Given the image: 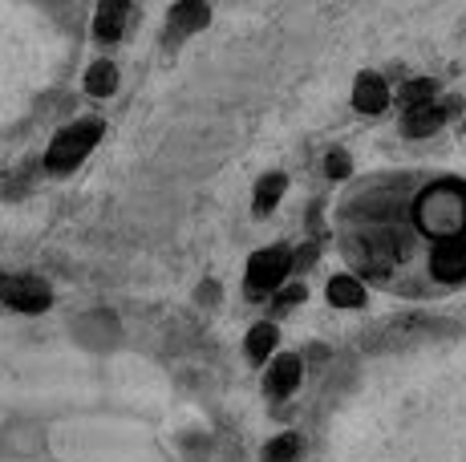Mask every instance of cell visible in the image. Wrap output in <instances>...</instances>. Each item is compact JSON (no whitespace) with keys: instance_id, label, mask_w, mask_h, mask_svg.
<instances>
[{"instance_id":"cell-14","label":"cell","mask_w":466,"mask_h":462,"mask_svg":"<svg viewBox=\"0 0 466 462\" xmlns=\"http://www.w3.org/2000/svg\"><path fill=\"white\" fill-rule=\"evenodd\" d=\"M114 90H118V65H114V61H94V65L86 69V94L110 97Z\"/></svg>"},{"instance_id":"cell-11","label":"cell","mask_w":466,"mask_h":462,"mask_svg":"<svg viewBox=\"0 0 466 462\" xmlns=\"http://www.w3.org/2000/svg\"><path fill=\"white\" fill-rule=\"evenodd\" d=\"M276 341H280V328H276L272 321H259L248 328V341H244V353L252 366H268V357L276 353Z\"/></svg>"},{"instance_id":"cell-3","label":"cell","mask_w":466,"mask_h":462,"mask_svg":"<svg viewBox=\"0 0 466 462\" xmlns=\"http://www.w3.org/2000/svg\"><path fill=\"white\" fill-rule=\"evenodd\" d=\"M97 138H102V122H74V126H66L57 138H53L49 155H45V166H49L53 175L74 171L89 150L97 146Z\"/></svg>"},{"instance_id":"cell-5","label":"cell","mask_w":466,"mask_h":462,"mask_svg":"<svg viewBox=\"0 0 466 462\" xmlns=\"http://www.w3.org/2000/svg\"><path fill=\"white\" fill-rule=\"evenodd\" d=\"M430 272L438 284H462L466 280V239H438L430 252Z\"/></svg>"},{"instance_id":"cell-10","label":"cell","mask_w":466,"mask_h":462,"mask_svg":"<svg viewBox=\"0 0 466 462\" xmlns=\"http://www.w3.org/2000/svg\"><path fill=\"white\" fill-rule=\"evenodd\" d=\"M127 13H130V0H102L94 16V37L97 41H118L122 29H127Z\"/></svg>"},{"instance_id":"cell-12","label":"cell","mask_w":466,"mask_h":462,"mask_svg":"<svg viewBox=\"0 0 466 462\" xmlns=\"http://www.w3.org/2000/svg\"><path fill=\"white\" fill-rule=\"evenodd\" d=\"M325 296L333 308H361L365 305V284L357 276H349V272H340L325 284Z\"/></svg>"},{"instance_id":"cell-8","label":"cell","mask_w":466,"mask_h":462,"mask_svg":"<svg viewBox=\"0 0 466 462\" xmlns=\"http://www.w3.org/2000/svg\"><path fill=\"white\" fill-rule=\"evenodd\" d=\"M442 122H446L442 102L414 105V110L401 114V135H406V138H430V135H438V130H442Z\"/></svg>"},{"instance_id":"cell-18","label":"cell","mask_w":466,"mask_h":462,"mask_svg":"<svg viewBox=\"0 0 466 462\" xmlns=\"http://www.w3.org/2000/svg\"><path fill=\"white\" fill-rule=\"evenodd\" d=\"M349 171H353V158H349L345 150H329V155H325V175H329V179H333V183H345Z\"/></svg>"},{"instance_id":"cell-2","label":"cell","mask_w":466,"mask_h":462,"mask_svg":"<svg viewBox=\"0 0 466 462\" xmlns=\"http://www.w3.org/2000/svg\"><path fill=\"white\" fill-rule=\"evenodd\" d=\"M297 272V256L289 252L284 244L276 247H259V252L248 260V296H276L284 284L292 280Z\"/></svg>"},{"instance_id":"cell-16","label":"cell","mask_w":466,"mask_h":462,"mask_svg":"<svg viewBox=\"0 0 466 462\" xmlns=\"http://www.w3.org/2000/svg\"><path fill=\"white\" fill-rule=\"evenodd\" d=\"M264 462H300V438L297 434H280L264 447Z\"/></svg>"},{"instance_id":"cell-1","label":"cell","mask_w":466,"mask_h":462,"mask_svg":"<svg viewBox=\"0 0 466 462\" xmlns=\"http://www.w3.org/2000/svg\"><path fill=\"white\" fill-rule=\"evenodd\" d=\"M414 224L434 244L438 239H466V183L442 179L426 186L414 203Z\"/></svg>"},{"instance_id":"cell-15","label":"cell","mask_w":466,"mask_h":462,"mask_svg":"<svg viewBox=\"0 0 466 462\" xmlns=\"http://www.w3.org/2000/svg\"><path fill=\"white\" fill-rule=\"evenodd\" d=\"M438 97V82H430V77H414V82H406L398 90V105L401 110H414V105H426Z\"/></svg>"},{"instance_id":"cell-7","label":"cell","mask_w":466,"mask_h":462,"mask_svg":"<svg viewBox=\"0 0 466 462\" xmlns=\"http://www.w3.org/2000/svg\"><path fill=\"white\" fill-rule=\"evenodd\" d=\"M390 85H385V77L381 74H373V69H365V74H357V82H353V110L357 114H381L385 105H390Z\"/></svg>"},{"instance_id":"cell-4","label":"cell","mask_w":466,"mask_h":462,"mask_svg":"<svg viewBox=\"0 0 466 462\" xmlns=\"http://www.w3.org/2000/svg\"><path fill=\"white\" fill-rule=\"evenodd\" d=\"M304 381V361L297 353H280V357L268 361V373H264V394L268 397H292Z\"/></svg>"},{"instance_id":"cell-17","label":"cell","mask_w":466,"mask_h":462,"mask_svg":"<svg viewBox=\"0 0 466 462\" xmlns=\"http://www.w3.org/2000/svg\"><path fill=\"white\" fill-rule=\"evenodd\" d=\"M304 296H309V292H304V284H284L280 292H276L272 296V308L276 313H289V308H297V305H304Z\"/></svg>"},{"instance_id":"cell-20","label":"cell","mask_w":466,"mask_h":462,"mask_svg":"<svg viewBox=\"0 0 466 462\" xmlns=\"http://www.w3.org/2000/svg\"><path fill=\"white\" fill-rule=\"evenodd\" d=\"M312 260H317V247H304V252H297V272H304Z\"/></svg>"},{"instance_id":"cell-13","label":"cell","mask_w":466,"mask_h":462,"mask_svg":"<svg viewBox=\"0 0 466 462\" xmlns=\"http://www.w3.org/2000/svg\"><path fill=\"white\" fill-rule=\"evenodd\" d=\"M284 191H289V179H284L280 171H268L264 179L256 183V195H252V211H256L259 219H264V216H272V211H276V203L284 199Z\"/></svg>"},{"instance_id":"cell-21","label":"cell","mask_w":466,"mask_h":462,"mask_svg":"<svg viewBox=\"0 0 466 462\" xmlns=\"http://www.w3.org/2000/svg\"><path fill=\"white\" fill-rule=\"evenodd\" d=\"M5 284H8V280H5V276H0V292H5Z\"/></svg>"},{"instance_id":"cell-19","label":"cell","mask_w":466,"mask_h":462,"mask_svg":"<svg viewBox=\"0 0 466 462\" xmlns=\"http://www.w3.org/2000/svg\"><path fill=\"white\" fill-rule=\"evenodd\" d=\"M442 110H446V118H454V114H462V97H459V94L442 97Z\"/></svg>"},{"instance_id":"cell-9","label":"cell","mask_w":466,"mask_h":462,"mask_svg":"<svg viewBox=\"0 0 466 462\" xmlns=\"http://www.w3.org/2000/svg\"><path fill=\"white\" fill-rule=\"evenodd\" d=\"M208 21H211L208 0H178V5L170 8V33H175V37L208 29Z\"/></svg>"},{"instance_id":"cell-6","label":"cell","mask_w":466,"mask_h":462,"mask_svg":"<svg viewBox=\"0 0 466 462\" xmlns=\"http://www.w3.org/2000/svg\"><path fill=\"white\" fill-rule=\"evenodd\" d=\"M0 300L8 308H16V313H45L49 308V288L37 276H13L0 292Z\"/></svg>"},{"instance_id":"cell-22","label":"cell","mask_w":466,"mask_h":462,"mask_svg":"<svg viewBox=\"0 0 466 462\" xmlns=\"http://www.w3.org/2000/svg\"><path fill=\"white\" fill-rule=\"evenodd\" d=\"M462 130H466V122H462Z\"/></svg>"}]
</instances>
